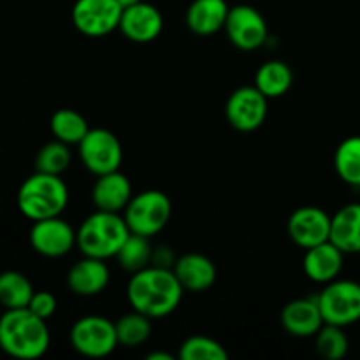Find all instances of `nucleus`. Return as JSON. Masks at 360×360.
<instances>
[{"label":"nucleus","mask_w":360,"mask_h":360,"mask_svg":"<svg viewBox=\"0 0 360 360\" xmlns=\"http://www.w3.org/2000/svg\"><path fill=\"white\" fill-rule=\"evenodd\" d=\"M345 327L323 323L322 329L315 334V348L320 357L327 360H341L350 350V341L345 334Z\"/></svg>","instance_id":"nucleus-29"},{"label":"nucleus","mask_w":360,"mask_h":360,"mask_svg":"<svg viewBox=\"0 0 360 360\" xmlns=\"http://www.w3.org/2000/svg\"><path fill=\"white\" fill-rule=\"evenodd\" d=\"M183 287L169 267L148 266L132 273L127 285L130 308L151 320L171 315L183 299Z\"/></svg>","instance_id":"nucleus-1"},{"label":"nucleus","mask_w":360,"mask_h":360,"mask_svg":"<svg viewBox=\"0 0 360 360\" xmlns=\"http://www.w3.org/2000/svg\"><path fill=\"white\" fill-rule=\"evenodd\" d=\"M129 236L123 214L95 210L76 231V246L83 255L108 260L116 257Z\"/></svg>","instance_id":"nucleus-3"},{"label":"nucleus","mask_w":360,"mask_h":360,"mask_svg":"<svg viewBox=\"0 0 360 360\" xmlns=\"http://www.w3.org/2000/svg\"><path fill=\"white\" fill-rule=\"evenodd\" d=\"M111 273L105 260L86 257L77 260L67 273V287L79 297H94L105 290Z\"/></svg>","instance_id":"nucleus-16"},{"label":"nucleus","mask_w":360,"mask_h":360,"mask_svg":"<svg viewBox=\"0 0 360 360\" xmlns=\"http://www.w3.org/2000/svg\"><path fill=\"white\" fill-rule=\"evenodd\" d=\"M287 232L299 248H313L330 239V217L322 207H297L288 218Z\"/></svg>","instance_id":"nucleus-13"},{"label":"nucleus","mask_w":360,"mask_h":360,"mask_svg":"<svg viewBox=\"0 0 360 360\" xmlns=\"http://www.w3.org/2000/svg\"><path fill=\"white\" fill-rule=\"evenodd\" d=\"M345 253L334 243L326 241L308 248L302 259V271L311 281L320 285L330 283L343 269Z\"/></svg>","instance_id":"nucleus-19"},{"label":"nucleus","mask_w":360,"mask_h":360,"mask_svg":"<svg viewBox=\"0 0 360 360\" xmlns=\"http://www.w3.org/2000/svg\"><path fill=\"white\" fill-rule=\"evenodd\" d=\"M49 129L55 139L62 141L65 144H79L83 137L86 136L90 127H88L86 118L81 112L74 109L63 108L55 111V115L49 120Z\"/></svg>","instance_id":"nucleus-24"},{"label":"nucleus","mask_w":360,"mask_h":360,"mask_svg":"<svg viewBox=\"0 0 360 360\" xmlns=\"http://www.w3.org/2000/svg\"><path fill=\"white\" fill-rule=\"evenodd\" d=\"M172 271L181 283L183 290L193 294L210 290L217 281V267L213 260L202 253H185L176 259Z\"/></svg>","instance_id":"nucleus-17"},{"label":"nucleus","mask_w":360,"mask_h":360,"mask_svg":"<svg viewBox=\"0 0 360 360\" xmlns=\"http://www.w3.org/2000/svg\"><path fill=\"white\" fill-rule=\"evenodd\" d=\"M122 13L118 0H76L70 18L76 30L86 37H104L118 30Z\"/></svg>","instance_id":"nucleus-9"},{"label":"nucleus","mask_w":360,"mask_h":360,"mask_svg":"<svg viewBox=\"0 0 360 360\" xmlns=\"http://www.w3.org/2000/svg\"><path fill=\"white\" fill-rule=\"evenodd\" d=\"M132 183L120 171L97 176L91 188V202L95 210L122 213L132 199Z\"/></svg>","instance_id":"nucleus-18"},{"label":"nucleus","mask_w":360,"mask_h":360,"mask_svg":"<svg viewBox=\"0 0 360 360\" xmlns=\"http://www.w3.org/2000/svg\"><path fill=\"white\" fill-rule=\"evenodd\" d=\"M269 98L253 84L234 90L225 105L229 123L239 132H253L264 125L267 118Z\"/></svg>","instance_id":"nucleus-11"},{"label":"nucleus","mask_w":360,"mask_h":360,"mask_svg":"<svg viewBox=\"0 0 360 360\" xmlns=\"http://www.w3.org/2000/svg\"><path fill=\"white\" fill-rule=\"evenodd\" d=\"M176 262V257L172 255L171 250L167 246H160L158 250H153V260H151V266H160V267H169L172 269Z\"/></svg>","instance_id":"nucleus-32"},{"label":"nucleus","mask_w":360,"mask_h":360,"mask_svg":"<svg viewBox=\"0 0 360 360\" xmlns=\"http://www.w3.org/2000/svg\"><path fill=\"white\" fill-rule=\"evenodd\" d=\"M70 162H72V153L69 150V144L55 139L51 143L44 144L37 151V155H35V171L62 176L69 169Z\"/></svg>","instance_id":"nucleus-28"},{"label":"nucleus","mask_w":360,"mask_h":360,"mask_svg":"<svg viewBox=\"0 0 360 360\" xmlns=\"http://www.w3.org/2000/svg\"><path fill=\"white\" fill-rule=\"evenodd\" d=\"M34 292L30 280L20 271L0 273V306L6 309L28 308Z\"/></svg>","instance_id":"nucleus-23"},{"label":"nucleus","mask_w":360,"mask_h":360,"mask_svg":"<svg viewBox=\"0 0 360 360\" xmlns=\"http://www.w3.org/2000/svg\"><path fill=\"white\" fill-rule=\"evenodd\" d=\"M162 28H164V18L153 4L141 0L132 6L123 7L118 30L129 41L148 44L162 34Z\"/></svg>","instance_id":"nucleus-14"},{"label":"nucleus","mask_w":360,"mask_h":360,"mask_svg":"<svg viewBox=\"0 0 360 360\" xmlns=\"http://www.w3.org/2000/svg\"><path fill=\"white\" fill-rule=\"evenodd\" d=\"M70 345L83 357L104 359L118 347L116 326L101 315L81 316L74 322L69 333Z\"/></svg>","instance_id":"nucleus-6"},{"label":"nucleus","mask_w":360,"mask_h":360,"mask_svg":"<svg viewBox=\"0 0 360 360\" xmlns=\"http://www.w3.org/2000/svg\"><path fill=\"white\" fill-rule=\"evenodd\" d=\"M294 84V72L281 60H269L259 67L255 74V86L267 98H278L287 94Z\"/></svg>","instance_id":"nucleus-22"},{"label":"nucleus","mask_w":360,"mask_h":360,"mask_svg":"<svg viewBox=\"0 0 360 360\" xmlns=\"http://www.w3.org/2000/svg\"><path fill=\"white\" fill-rule=\"evenodd\" d=\"M120 4H122L123 7H127V6H132V4H137V2H141V0H118Z\"/></svg>","instance_id":"nucleus-34"},{"label":"nucleus","mask_w":360,"mask_h":360,"mask_svg":"<svg viewBox=\"0 0 360 360\" xmlns=\"http://www.w3.org/2000/svg\"><path fill=\"white\" fill-rule=\"evenodd\" d=\"M49 329L28 308L6 309L0 316V350L20 360H34L48 352Z\"/></svg>","instance_id":"nucleus-2"},{"label":"nucleus","mask_w":360,"mask_h":360,"mask_svg":"<svg viewBox=\"0 0 360 360\" xmlns=\"http://www.w3.org/2000/svg\"><path fill=\"white\" fill-rule=\"evenodd\" d=\"M56 306H58V302H56L55 295H53L51 292L46 290L34 292L30 302H28V309H30L34 315H37L39 319L46 320V322L55 315Z\"/></svg>","instance_id":"nucleus-31"},{"label":"nucleus","mask_w":360,"mask_h":360,"mask_svg":"<svg viewBox=\"0 0 360 360\" xmlns=\"http://www.w3.org/2000/svg\"><path fill=\"white\" fill-rule=\"evenodd\" d=\"M334 167L347 185L360 188V136L348 137L338 146Z\"/></svg>","instance_id":"nucleus-26"},{"label":"nucleus","mask_w":360,"mask_h":360,"mask_svg":"<svg viewBox=\"0 0 360 360\" xmlns=\"http://www.w3.org/2000/svg\"><path fill=\"white\" fill-rule=\"evenodd\" d=\"M280 322L283 329L295 338H315L326 323L316 297H301L287 302L281 309Z\"/></svg>","instance_id":"nucleus-15"},{"label":"nucleus","mask_w":360,"mask_h":360,"mask_svg":"<svg viewBox=\"0 0 360 360\" xmlns=\"http://www.w3.org/2000/svg\"><path fill=\"white\" fill-rule=\"evenodd\" d=\"M148 360H174V355L165 354V352H153L146 357Z\"/></svg>","instance_id":"nucleus-33"},{"label":"nucleus","mask_w":360,"mask_h":360,"mask_svg":"<svg viewBox=\"0 0 360 360\" xmlns=\"http://www.w3.org/2000/svg\"><path fill=\"white\" fill-rule=\"evenodd\" d=\"M181 360H227L229 354L224 345L207 336H190L181 343L178 352Z\"/></svg>","instance_id":"nucleus-30"},{"label":"nucleus","mask_w":360,"mask_h":360,"mask_svg":"<svg viewBox=\"0 0 360 360\" xmlns=\"http://www.w3.org/2000/svg\"><path fill=\"white\" fill-rule=\"evenodd\" d=\"M34 252L48 259H60L76 246V231L60 217L34 221L30 229Z\"/></svg>","instance_id":"nucleus-12"},{"label":"nucleus","mask_w":360,"mask_h":360,"mask_svg":"<svg viewBox=\"0 0 360 360\" xmlns=\"http://www.w3.org/2000/svg\"><path fill=\"white\" fill-rule=\"evenodd\" d=\"M115 326L118 343L127 348L139 347V345L146 343L148 338L151 336V319L136 309L120 316Z\"/></svg>","instance_id":"nucleus-27"},{"label":"nucleus","mask_w":360,"mask_h":360,"mask_svg":"<svg viewBox=\"0 0 360 360\" xmlns=\"http://www.w3.org/2000/svg\"><path fill=\"white\" fill-rule=\"evenodd\" d=\"M323 322L348 327L360 320V283L352 280H334L326 283L316 295Z\"/></svg>","instance_id":"nucleus-7"},{"label":"nucleus","mask_w":360,"mask_h":360,"mask_svg":"<svg viewBox=\"0 0 360 360\" xmlns=\"http://www.w3.org/2000/svg\"><path fill=\"white\" fill-rule=\"evenodd\" d=\"M77 153L84 167L94 176L120 171L123 148L118 137L108 129H90L77 144Z\"/></svg>","instance_id":"nucleus-8"},{"label":"nucleus","mask_w":360,"mask_h":360,"mask_svg":"<svg viewBox=\"0 0 360 360\" xmlns=\"http://www.w3.org/2000/svg\"><path fill=\"white\" fill-rule=\"evenodd\" d=\"M229 41L243 51H253L266 44L269 37L266 18L252 6L239 4L231 7L224 27Z\"/></svg>","instance_id":"nucleus-10"},{"label":"nucleus","mask_w":360,"mask_h":360,"mask_svg":"<svg viewBox=\"0 0 360 360\" xmlns=\"http://www.w3.org/2000/svg\"><path fill=\"white\" fill-rule=\"evenodd\" d=\"M69 204V188L56 174L35 171L18 190V207L32 221L60 217Z\"/></svg>","instance_id":"nucleus-4"},{"label":"nucleus","mask_w":360,"mask_h":360,"mask_svg":"<svg viewBox=\"0 0 360 360\" xmlns=\"http://www.w3.org/2000/svg\"><path fill=\"white\" fill-rule=\"evenodd\" d=\"M115 259L118 260L120 267L129 271V273H137V271L151 266L153 248L150 245V238H144V236L132 234L130 232V236L123 243V246L116 253Z\"/></svg>","instance_id":"nucleus-25"},{"label":"nucleus","mask_w":360,"mask_h":360,"mask_svg":"<svg viewBox=\"0 0 360 360\" xmlns=\"http://www.w3.org/2000/svg\"><path fill=\"white\" fill-rule=\"evenodd\" d=\"M172 214V202L160 190H144L132 195L123 218L132 234L153 238L165 229Z\"/></svg>","instance_id":"nucleus-5"},{"label":"nucleus","mask_w":360,"mask_h":360,"mask_svg":"<svg viewBox=\"0 0 360 360\" xmlns=\"http://www.w3.org/2000/svg\"><path fill=\"white\" fill-rule=\"evenodd\" d=\"M330 243L341 252L360 253V202H350L330 217Z\"/></svg>","instance_id":"nucleus-21"},{"label":"nucleus","mask_w":360,"mask_h":360,"mask_svg":"<svg viewBox=\"0 0 360 360\" xmlns=\"http://www.w3.org/2000/svg\"><path fill=\"white\" fill-rule=\"evenodd\" d=\"M225 0H193L186 9V27L197 35H213L225 27L229 16Z\"/></svg>","instance_id":"nucleus-20"}]
</instances>
